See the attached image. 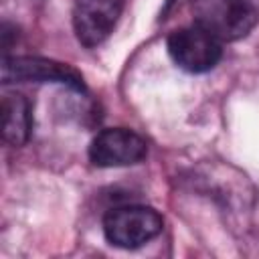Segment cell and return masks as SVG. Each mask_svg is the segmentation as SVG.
<instances>
[{"label":"cell","mask_w":259,"mask_h":259,"mask_svg":"<svg viewBox=\"0 0 259 259\" xmlns=\"http://www.w3.org/2000/svg\"><path fill=\"white\" fill-rule=\"evenodd\" d=\"M148 144L142 136L125 127L101 130L89 146V160L99 168L132 166L146 158Z\"/></svg>","instance_id":"obj_5"},{"label":"cell","mask_w":259,"mask_h":259,"mask_svg":"<svg viewBox=\"0 0 259 259\" xmlns=\"http://www.w3.org/2000/svg\"><path fill=\"white\" fill-rule=\"evenodd\" d=\"M166 47L172 61L188 73H206L223 57V42L196 24L174 30Z\"/></svg>","instance_id":"obj_3"},{"label":"cell","mask_w":259,"mask_h":259,"mask_svg":"<svg viewBox=\"0 0 259 259\" xmlns=\"http://www.w3.org/2000/svg\"><path fill=\"white\" fill-rule=\"evenodd\" d=\"M32 132V109L28 99L16 91L2 93V136L10 146H24Z\"/></svg>","instance_id":"obj_7"},{"label":"cell","mask_w":259,"mask_h":259,"mask_svg":"<svg viewBox=\"0 0 259 259\" xmlns=\"http://www.w3.org/2000/svg\"><path fill=\"white\" fill-rule=\"evenodd\" d=\"M162 217L144 204H125L111 208L103 219L105 239L121 249H138L160 235Z\"/></svg>","instance_id":"obj_2"},{"label":"cell","mask_w":259,"mask_h":259,"mask_svg":"<svg viewBox=\"0 0 259 259\" xmlns=\"http://www.w3.org/2000/svg\"><path fill=\"white\" fill-rule=\"evenodd\" d=\"M174 4H176V0H166V4H164V10H162V14H166V12H168V10H170V8L174 6Z\"/></svg>","instance_id":"obj_8"},{"label":"cell","mask_w":259,"mask_h":259,"mask_svg":"<svg viewBox=\"0 0 259 259\" xmlns=\"http://www.w3.org/2000/svg\"><path fill=\"white\" fill-rule=\"evenodd\" d=\"M123 0H77L73 8V30L83 47L101 45L115 28Z\"/></svg>","instance_id":"obj_6"},{"label":"cell","mask_w":259,"mask_h":259,"mask_svg":"<svg viewBox=\"0 0 259 259\" xmlns=\"http://www.w3.org/2000/svg\"><path fill=\"white\" fill-rule=\"evenodd\" d=\"M2 83H61L85 91L83 77L73 67L40 57H4Z\"/></svg>","instance_id":"obj_4"},{"label":"cell","mask_w":259,"mask_h":259,"mask_svg":"<svg viewBox=\"0 0 259 259\" xmlns=\"http://www.w3.org/2000/svg\"><path fill=\"white\" fill-rule=\"evenodd\" d=\"M192 24L221 42L245 38L257 24V10L249 0H192Z\"/></svg>","instance_id":"obj_1"}]
</instances>
